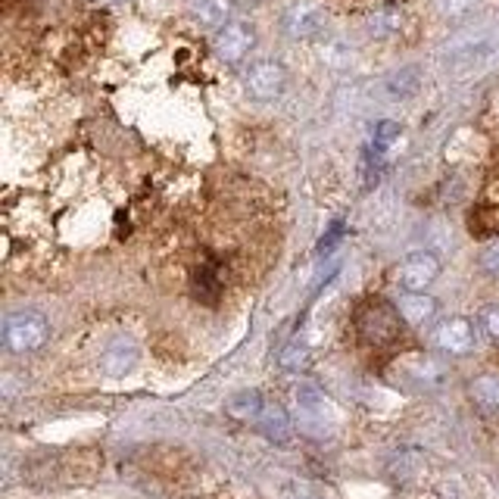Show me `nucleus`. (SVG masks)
<instances>
[{
  "label": "nucleus",
  "instance_id": "1",
  "mask_svg": "<svg viewBox=\"0 0 499 499\" xmlns=\"http://www.w3.org/2000/svg\"><path fill=\"white\" fill-rule=\"evenodd\" d=\"M402 315L387 300H369L356 312V331L369 347H391L402 334Z\"/></svg>",
  "mask_w": 499,
  "mask_h": 499
},
{
  "label": "nucleus",
  "instance_id": "2",
  "mask_svg": "<svg viewBox=\"0 0 499 499\" xmlns=\"http://www.w3.org/2000/svg\"><path fill=\"white\" fill-rule=\"evenodd\" d=\"M50 337V321L35 310H19L4 319V347L16 356L38 353Z\"/></svg>",
  "mask_w": 499,
  "mask_h": 499
},
{
  "label": "nucleus",
  "instance_id": "3",
  "mask_svg": "<svg viewBox=\"0 0 499 499\" xmlns=\"http://www.w3.org/2000/svg\"><path fill=\"white\" fill-rule=\"evenodd\" d=\"M244 87L253 100H275L284 94L288 87V69H284L278 60H256L247 66L244 72Z\"/></svg>",
  "mask_w": 499,
  "mask_h": 499
},
{
  "label": "nucleus",
  "instance_id": "4",
  "mask_svg": "<svg viewBox=\"0 0 499 499\" xmlns=\"http://www.w3.org/2000/svg\"><path fill=\"white\" fill-rule=\"evenodd\" d=\"M440 275V260L428 250H418V253H409L406 260L396 269V281L406 293H424L431 284L437 281Z\"/></svg>",
  "mask_w": 499,
  "mask_h": 499
},
{
  "label": "nucleus",
  "instance_id": "5",
  "mask_svg": "<svg viewBox=\"0 0 499 499\" xmlns=\"http://www.w3.org/2000/svg\"><path fill=\"white\" fill-rule=\"evenodd\" d=\"M253 44H256V28L247 19H231L216 38V56L229 66H238L253 50Z\"/></svg>",
  "mask_w": 499,
  "mask_h": 499
},
{
  "label": "nucleus",
  "instance_id": "6",
  "mask_svg": "<svg viewBox=\"0 0 499 499\" xmlns=\"http://www.w3.org/2000/svg\"><path fill=\"white\" fill-rule=\"evenodd\" d=\"M281 28L293 41L319 38V35L325 32V13L312 4H290L281 16Z\"/></svg>",
  "mask_w": 499,
  "mask_h": 499
},
{
  "label": "nucleus",
  "instance_id": "7",
  "mask_svg": "<svg viewBox=\"0 0 499 499\" xmlns=\"http://www.w3.org/2000/svg\"><path fill=\"white\" fill-rule=\"evenodd\" d=\"M437 347L450 356H465L474 347V325L468 319H446L440 321L437 334H434Z\"/></svg>",
  "mask_w": 499,
  "mask_h": 499
},
{
  "label": "nucleus",
  "instance_id": "8",
  "mask_svg": "<svg viewBox=\"0 0 499 499\" xmlns=\"http://www.w3.org/2000/svg\"><path fill=\"white\" fill-rule=\"evenodd\" d=\"M256 428H260V434L266 437L269 443H288L293 434V422L281 402H266L260 418H256Z\"/></svg>",
  "mask_w": 499,
  "mask_h": 499
},
{
  "label": "nucleus",
  "instance_id": "9",
  "mask_svg": "<svg viewBox=\"0 0 499 499\" xmlns=\"http://www.w3.org/2000/svg\"><path fill=\"white\" fill-rule=\"evenodd\" d=\"M135 365H137V347L128 337H116L104 350V356H100V369H104L107 378H125Z\"/></svg>",
  "mask_w": 499,
  "mask_h": 499
},
{
  "label": "nucleus",
  "instance_id": "10",
  "mask_svg": "<svg viewBox=\"0 0 499 499\" xmlns=\"http://www.w3.org/2000/svg\"><path fill=\"white\" fill-rule=\"evenodd\" d=\"M468 396L484 415H499V372H484L468 384Z\"/></svg>",
  "mask_w": 499,
  "mask_h": 499
},
{
  "label": "nucleus",
  "instance_id": "11",
  "mask_svg": "<svg viewBox=\"0 0 499 499\" xmlns=\"http://www.w3.org/2000/svg\"><path fill=\"white\" fill-rule=\"evenodd\" d=\"M190 16L207 28H225L234 16V0H194Z\"/></svg>",
  "mask_w": 499,
  "mask_h": 499
},
{
  "label": "nucleus",
  "instance_id": "12",
  "mask_svg": "<svg viewBox=\"0 0 499 499\" xmlns=\"http://www.w3.org/2000/svg\"><path fill=\"white\" fill-rule=\"evenodd\" d=\"M325 393L319 391L315 384H300L297 387V409H300V422L306 428L312 424H325Z\"/></svg>",
  "mask_w": 499,
  "mask_h": 499
},
{
  "label": "nucleus",
  "instance_id": "13",
  "mask_svg": "<svg viewBox=\"0 0 499 499\" xmlns=\"http://www.w3.org/2000/svg\"><path fill=\"white\" fill-rule=\"evenodd\" d=\"M396 310L406 319V325H428L437 315V300L428 293H406V297H400Z\"/></svg>",
  "mask_w": 499,
  "mask_h": 499
},
{
  "label": "nucleus",
  "instance_id": "14",
  "mask_svg": "<svg viewBox=\"0 0 499 499\" xmlns=\"http://www.w3.org/2000/svg\"><path fill=\"white\" fill-rule=\"evenodd\" d=\"M262 406H266V400H262L260 391H240V393H234L229 402H225V412H229L234 422H244V424L253 422L256 424Z\"/></svg>",
  "mask_w": 499,
  "mask_h": 499
},
{
  "label": "nucleus",
  "instance_id": "15",
  "mask_svg": "<svg viewBox=\"0 0 499 499\" xmlns=\"http://www.w3.org/2000/svg\"><path fill=\"white\" fill-rule=\"evenodd\" d=\"M418 87H422V69H418V66H406V69L393 72V76L387 78V94H391L393 100L412 97Z\"/></svg>",
  "mask_w": 499,
  "mask_h": 499
},
{
  "label": "nucleus",
  "instance_id": "16",
  "mask_svg": "<svg viewBox=\"0 0 499 499\" xmlns=\"http://www.w3.org/2000/svg\"><path fill=\"white\" fill-rule=\"evenodd\" d=\"M406 372H409V378L418 381V384H424V387H434V384L443 381V365H440L437 359H431V356L406 359Z\"/></svg>",
  "mask_w": 499,
  "mask_h": 499
},
{
  "label": "nucleus",
  "instance_id": "17",
  "mask_svg": "<svg viewBox=\"0 0 499 499\" xmlns=\"http://www.w3.org/2000/svg\"><path fill=\"white\" fill-rule=\"evenodd\" d=\"M402 28V13L396 6H381L369 16V35L374 38H391Z\"/></svg>",
  "mask_w": 499,
  "mask_h": 499
},
{
  "label": "nucleus",
  "instance_id": "18",
  "mask_svg": "<svg viewBox=\"0 0 499 499\" xmlns=\"http://www.w3.org/2000/svg\"><path fill=\"white\" fill-rule=\"evenodd\" d=\"M194 290H197V297H200V300H207V303H216L219 290H222V281H219L216 269L207 266V269L197 271V275H194Z\"/></svg>",
  "mask_w": 499,
  "mask_h": 499
},
{
  "label": "nucleus",
  "instance_id": "19",
  "mask_svg": "<svg viewBox=\"0 0 499 499\" xmlns=\"http://www.w3.org/2000/svg\"><path fill=\"white\" fill-rule=\"evenodd\" d=\"M396 141H400V122L381 119L378 125H374V137H372V150L374 153H387Z\"/></svg>",
  "mask_w": 499,
  "mask_h": 499
},
{
  "label": "nucleus",
  "instance_id": "20",
  "mask_svg": "<svg viewBox=\"0 0 499 499\" xmlns=\"http://www.w3.org/2000/svg\"><path fill=\"white\" fill-rule=\"evenodd\" d=\"M306 343L300 341V337H293V341L288 343V347H284V353H281V365L284 369H290V372H297L300 365H306Z\"/></svg>",
  "mask_w": 499,
  "mask_h": 499
},
{
  "label": "nucleus",
  "instance_id": "21",
  "mask_svg": "<svg viewBox=\"0 0 499 499\" xmlns=\"http://www.w3.org/2000/svg\"><path fill=\"white\" fill-rule=\"evenodd\" d=\"M481 269L487 271V275L499 278V238H496V240H490V244L484 247V253H481Z\"/></svg>",
  "mask_w": 499,
  "mask_h": 499
},
{
  "label": "nucleus",
  "instance_id": "22",
  "mask_svg": "<svg viewBox=\"0 0 499 499\" xmlns=\"http://www.w3.org/2000/svg\"><path fill=\"white\" fill-rule=\"evenodd\" d=\"M481 325H484V331H487L490 337H496V341H499V310H496V306H494V310H484Z\"/></svg>",
  "mask_w": 499,
  "mask_h": 499
},
{
  "label": "nucleus",
  "instance_id": "23",
  "mask_svg": "<svg viewBox=\"0 0 499 499\" xmlns=\"http://www.w3.org/2000/svg\"><path fill=\"white\" fill-rule=\"evenodd\" d=\"M341 238H343V225H341V222H337V225H334V229H331V231H328V238H325V240H321V244H319V256L331 253V250H334V244H337V240H341Z\"/></svg>",
  "mask_w": 499,
  "mask_h": 499
},
{
  "label": "nucleus",
  "instance_id": "24",
  "mask_svg": "<svg viewBox=\"0 0 499 499\" xmlns=\"http://www.w3.org/2000/svg\"><path fill=\"white\" fill-rule=\"evenodd\" d=\"M100 4H113V0H100Z\"/></svg>",
  "mask_w": 499,
  "mask_h": 499
},
{
  "label": "nucleus",
  "instance_id": "25",
  "mask_svg": "<svg viewBox=\"0 0 499 499\" xmlns=\"http://www.w3.org/2000/svg\"><path fill=\"white\" fill-rule=\"evenodd\" d=\"M250 4H262V0H250Z\"/></svg>",
  "mask_w": 499,
  "mask_h": 499
}]
</instances>
